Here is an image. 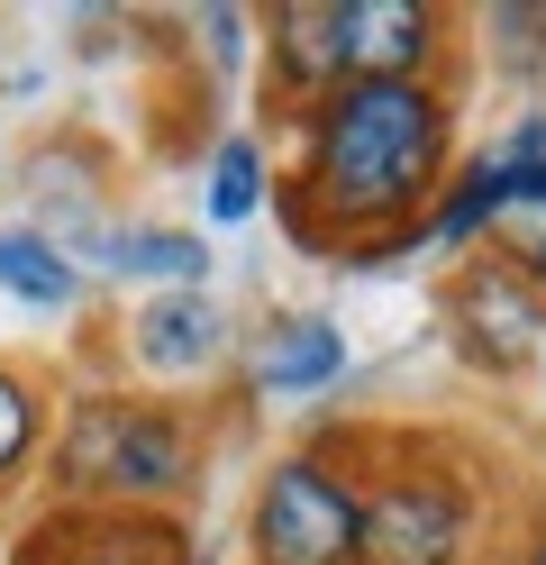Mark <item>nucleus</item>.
Wrapping results in <instances>:
<instances>
[{"mask_svg": "<svg viewBox=\"0 0 546 565\" xmlns=\"http://www.w3.org/2000/svg\"><path fill=\"white\" fill-rule=\"evenodd\" d=\"M192 19H201V46H210L218 64L246 55V10H192Z\"/></svg>", "mask_w": 546, "mask_h": 565, "instance_id": "dca6fc26", "label": "nucleus"}, {"mask_svg": "<svg viewBox=\"0 0 546 565\" xmlns=\"http://www.w3.org/2000/svg\"><path fill=\"white\" fill-rule=\"evenodd\" d=\"M36 447H46V402L19 365H0V492L36 466Z\"/></svg>", "mask_w": 546, "mask_h": 565, "instance_id": "2eb2a0df", "label": "nucleus"}, {"mask_svg": "<svg viewBox=\"0 0 546 565\" xmlns=\"http://www.w3.org/2000/svg\"><path fill=\"white\" fill-rule=\"evenodd\" d=\"M447 329L464 347V365L483 374H528L537 347H546V292L528 274H510L501 256H473L447 282Z\"/></svg>", "mask_w": 546, "mask_h": 565, "instance_id": "39448f33", "label": "nucleus"}, {"mask_svg": "<svg viewBox=\"0 0 546 565\" xmlns=\"http://www.w3.org/2000/svg\"><path fill=\"white\" fill-rule=\"evenodd\" d=\"M0 292L28 301V310H73L83 274H73V256L46 228H0Z\"/></svg>", "mask_w": 546, "mask_h": 565, "instance_id": "ddd939ff", "label": "nucleus"}, {"mask_svg": "<svg viewBox=\"0 0 546 565\" xmlns=\"http://www.w3.org/2000/svg\"><path fill=\"white\" fill-rule=\"evenodd\" d=\"M265 210V147L255 137H218V156H210V220L218 228H237Z\"/></svg>", "mask_w": 546, "mask_h": 565, "instance_id": "4468645a", "label": "nucleus"}, {"mask_svg": "<svg viewBox=\"0 0 546 565\" xmlns=\"http://www.w3.org/2000/svg\"><path fill=\"white\" fill-rule=\"evenodd\" d=\"M10 565H192L173 511H109V502H55L10 547Z\"/></svg>", "mask_w": 546, "mask_h": 565, "instance_id": "423d86ee", "label": "nucleus"}, {"mask_svg": "<svg viewBox=\"0 0 546 565\" xmlns=\"http://www.w3.org/2000/svg\"><path fill=\"white\" fill-rule=\"evenodd\" d=\"M55 502H109V511H164L192 483V419L173 402L137 393H83L55 429Z\"/></svg>", "mask_w": 546, "mask_h": 565, "instance_id": "f03ea898", "label": "nucleus"}, {"mask_svg": "<svg viewBox=\"0 0 546 565\" xmlns=\"http://www.w3.org/2000/svg\"><path fill=\"white\" fill-rule=\"evenodd\" d=\"M346 374V338L338 320H319V310H274L265 329L246 347V383L274 402H301V393H328V383Z\"/></svg>", "mask_w": 546, "mask_h": 565, "instance_id": "9d476101", "label": "nucleus"}, {"mask_svg": "<svg viewBox=\"0 0 546 565\" xmlns=\"http://www.w3.org/2000/svg\"><path fill=\"white\" fill-rule=\"evenodd\" d=\"M338 46H346V83H428L447 19L428 0H338Z\"/></svg>", "mask_w": 546, "mask_h": 565, "instance_id": "0eeeda50", "label": "nucleus"}, {"mask_svg": "<svg viewBox=\"0 0 546 565\" xmlns=\"http://www.w3.org/2000/svg\"><path fill=\"white\" fill-rule=\"evenodd\" d=\"M128 356L156 383H192V374H210L218 356H228V310H218L210 292H156L128 320Z\"/></svg>", "mask_w": 546, "mask_h": 565, "instance_id": "1a4fd4ad", "label": "nucleus"}, {"mask_svg": "<svg viewBox=\"0 0 546 565\" xmlns=\"http://www.w3.org/2000/svg\"><path fill=\"white\" fill-rule=\"evenodd\" d=\"M456 183V110L437 83H338L301 119V183L291 228L301 246H338L364 228L410 237L428 201Z\"/></svg>", "mask_w": 546, "mask_h": 565, "instance_id": "f257e3e1", "label": "nucleus"}, {"mask_svg": "<svg viewBox=\"0 0 546 565\" xmlns=\"http://www.w3.org/2000/svg\"><path fill=\"white\" fill-rule=\"evenodd\" d=\"M265 55H274V100L282 110H319L346 83V46H338V0H291L265 10Z\"/></svg>", "mask_w": 546, "mask_h": 565, "instance_id": "6e6552de", "label": "nucleus"}, {"mask_svg": "<svg viewBox=\"0 0 546 565\" xmlns=\"http://www.w3.org/2000/svg\"><path fill=\"white\" fill-rule=\"evenodd\" d=\"M355 492H364V565H464L483 539V492L437 447L392 456Z\"/></svg>", "mask_w": 546, "mask_h": 565, "instance_id": "7ed1b4c3", "label": "nucleus"}, {"mask_svg": "<svg viewBox=\"0 0 546 565\" xmlns=\"http://www.w3.org/2000/svg\"><path fill=\"white\" fill-rule=\"evenodd\" d=\"M255 565H364V492L328 447H291L246 502Z\"/></svg>", "mask_w": 546, "mask_h": 565, "instance_id": "20e7f679", "label": "nucleus"}, {"mask_svg": "<svg viewBox=\"0 0 546 565\" xmlns=\"http://www.w3.org/2000/svg\"><path fill=\"white\" fill-rule=\"evenodd\" d=\"M492 164H501L492 256H501L510 274H528L537 292H546V156H537V164H520V156H501V147H492Z\"/></svg>", "mask_w": 546, "mask_h": 565, "instance_id": "f8f14e48", "label": "nucleus"}, {"mask_svg": "<svg viewBox=\"0 0 546 565\" xmlns=\"http://www.w3.org/2000/svg\"><path fill=\"white\" fill-rule=\"evenodd\" d=\"M520 565H546V520H537L528 539H520Z\"/></svg>", "mask_w": 546, "mask_h": 565, "instance_id": "f3484780", "label": "nucleus"}, {"mask_svg": "<svg viewBox=\"0 0 546 565\" xmlns=\"http://www.w3.org/2000/svg\"><path fill=\"white\" fill-rule=\"evenodd\" d=\"M83 256H92L100 274H128V282L201 292V274H210V237H182V228H100Z\"/></svg>", "mask_w": 546, "mask_h": 565, "instance_id": "9b49d317", "label": "nucleus"}]
</instances>
